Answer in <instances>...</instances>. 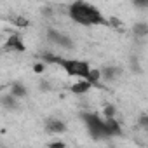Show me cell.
<instances>
[{"label": "cell", "instance_id": "cell-1", "mask_svg": "<svg viewBox=\"0 0 148 148\" xmlns=\"http://www.w3.org/2000/svg\"><path fill=\"white\" fill-rule=\"evenodd\" d=\"M68 16L71 21H75L77 25H82V26H105V25H108V21L103 18L99 9H96L94 5H91L87 2H80V0L70 4Z\"/></svg>", "mask_w": 148, "mask_h": 148}, {"label": "cell", "instance_id": "cell-2", "mask_svg": "<svg viewBox=\"0 0 148 148\" xmlns=\"http://www.w3.org/2000/svg\"><path fill=\"white\" fill-rule=\"evenodd\" d=\"M56 64H59L70 77H77V79H84V80H87L89 79V75H91V66H89V63H86V61H79V59H64V58H58L56 59Z\"/></svg>", "mask_w": 148, "mask_h": 148}, {"label": "cell", "instance_id": "cell-3", "mask_svg": "<svg viewBox=\"0 0 148 148\" xmlns=\"http://www.w3.org/2000/svg\"><path fill=\"white\" fill-rule=\"evenodd\" d=\"M80 119L84 120L89 134L96 139H103V138H108L106 134V124H105V119H101L98 113H89V112H84L80 115Z\"/></svg>", "mask_w": 148, "mask_h": 148}, {"label": "cell", "instance_id": "cell-4", "mask_svg": "<svg viewBox=\"0 0 148 148\" xmlns=\"http://www.w3.org/2000/svg\"><path fill=\"white\" fill-rule=\"evenodd\" d=\"M47 38H49L52 44H56L58 47H63V49H70V47L73 45V42H71L70 37L63 35L61 32H58V30H54V28H49V30H47Z\"/></svg>", "mask_w": 148, "mask_h": 148}, {"label": "cell", "instance_id": "cell-5", "mask_svg": "<svg viewBox=\"0 0 148 148\" xmlns=\"http://www.w3.org/2000/svg\"><path fill=\"white\" fill-rule=\"evenodd\" d=\"M45 129L52 134H61L66 131V124L61 120V119H56V117H51L45 120Z\"/></svg>", "mask_w": 148, "mask_h": 148}, {"label": "cell", "instance_id": "cell-6", "mask_svg": "<svg viewBox=\"0 0 148 148\" xmlns=\"http://www.w3.org/2000/svg\"><path fill=\"white\" fill-rule=\"evenodd\" d=\"M105 124H106V134H108V138L122 134V127H120V124L115 119H105Z\"/></svg>", "mask_w": 148, "mask_h": 148}, {"label": "cell", "instance_id": "cell-7", "mask_svg": "<svg viewBox=\"0 0 148 148\" xmlns=\"http://www.w3.org/2000/svg\"><path fill=\"white\" fill-rule=\"evenodd\" d=\"M91 87H92V84H91L89 80H84V79H82V80H79L77 84H73V86L70 87V91H71L73 94H86Z\"/></svg>", "mask_w": 148, "mask_h": 148}, {"label": "cell", "instance_id": "cell-8", "mask_svg": "<svg viewBox=\"0 0 148 148\" xmlns=\"http://www.w3.org/2000/svg\"><path fill=\"white\" fill-rule=\"evenodd\" d=\"M5 47L7 49H11V51H25V44H23V40H21V37L19 35H12L11 38H9V42L5 44Z\"/></svg>", "mask_w": 148, "mask_h": 148}, {"label": "cell", "instance_id": "cell-9", "mask_svg": "<svg viewBox=\"0 0 148 148\" xmlns=\"http://www.w3.org/2000/svg\"><path fill=\"white\" fill-rule=\"evenodd\" d=\"M117 73H119V70H117V68H113V66L101 68V80H105V82H112V80H115Z\"/></svg>", "mask_w": 148, "mask_h": 148}, {"label": "cell", "instance_id": "cell-10", "mask_svg": "<svg viewBox=\"0 0 148 148\" xmlns=\"http://www.w3.org/2000/svg\"><path fill=\"white\" fill-rule=\"evenodd\" d=\"M11 94H12L16 99L25 98V96H26V87H25L21 82H14V84L11 86Z\"/></svg>", "mask_w": 148, "mask_h": 148}, {"label": "cell", "instance_id": "cell-11", "mask_svg": "<svg viewBox=\"0 0 148 148\" xmlns=\"http://www.w3.org/2000/svg\"><path fill=\"white\" fill-rule=\"evenodd\" d=\"M132 33H134V37H145V35H148V25L146 23H136L134 26H132Z\"/></svg>", "mask_w": 148, "mask_h": 148}, {"label": "cell", "instance_id": "cell-12", "mask_svg": "<svg viewBox=\"0 0 148 148\" xmlns=\"http://www.w3.org/2000/svg\"><path fill=\"white\" fill-rule=\"evenodd\" d=\"M92 86H98V82L101 80V70H98V68H92L91 70V75H89V79H87Z\"/></svg>", "mask_w": 148, "mask_h": 148}, {"label": "cell", "instance_id": "cell-13", "mask_svg": "<svg viewBox=\"0 0 148 148\" xmlns=\"http://www.w3.org/2000/svg\"><path fill=\"white\" fill-rule=\"evenodd\" d=\"M2 105H4L5 108H11V110H14V108H16V98H14L12 94H9V96H4V98H2Z\"/></svg>", "mask_w": 148, "mask_h": 148}, {"label": "cell", "instance_id": "cell-14", "mask_svg": "<svg viewBox=\"0 0 148 148\" xmlns=\"http://www.w3.org/2000/svg\"><path fill=\"white\" fill-rule=\"evenodd\" d=\"M105 117L106 119H115V106L113 105H106L105 106Z\"/></svg>", "mask_w": 148, "mask_h": 148}, {"label": "cell", "instance_id": "cell-15", "mask_svg": "<svg viewBox=\"0 0 148 148\" xmlns=\"http://www.w3.org/2000/svg\"><path fill=\"white\" fill-rule=\"evenodd\" d=\"M139 125L148 129V117H146V115H141V117H139Z\"/></svg>", "mask_w": 148, "mask_h": 148}, {"label": "cell", "instance_id": "cell-16", "mask_svg": "<svg viewBox=\"0 0 148 148\" xmlns=\"http://www.w3.org/2000/svg\"><path fill=\"white\" fill-rule=\"evenodd\" d=\"M44 68H45V64H44V63H37V64L33 66V70H35L37 73H42V71H44Z\"/></svg>", "mask_w": 148, "mask_h": 148}, {"label": "cell", "instance_id": "cell-17", "mask_svg": "<svg viewBox=\"0 0 148 148\" xmlns=\"http://www.w3.org/2000/svg\"><path fill=\"white\" fill-rule=\"evenodd\" d=\"M47 148H64V143H61V141H54V143H51Z\"/></svg>", "mask_w": 148, "mask_h": 148}, {"label": "cell", "instance_id": "cell-18", "mask_svg": "<svg viewBox=\"0 0 148 148\" xmlns=\"http://www.w3.org/2000/svg\"><path fill=\"white\" fill-rule=\"evenodd\" d=\"M16 25H18V26H28L30 23H28L26 19H23V18H18V19H16Z\"/></svg>", "mask_w": 148, "mask_h": 148}]
</instances>
